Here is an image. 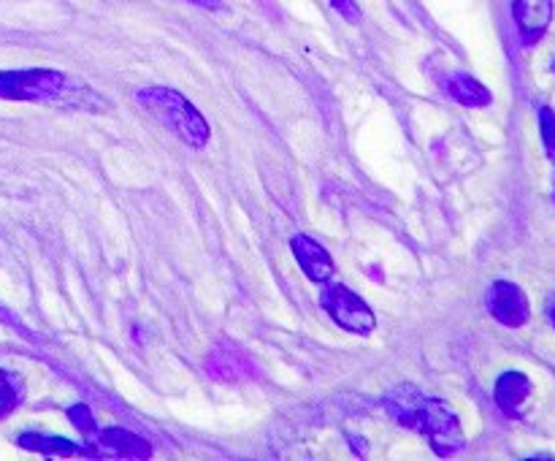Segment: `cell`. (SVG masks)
I'll return each mask as SVG.
<instances>
[{
	"mask_svg": "<svg viewBox=\"0 0 555 461\" xmlns=\"http://www.w3.org/2000/svg\"><path fill=\"white\" fill-rule=\"evenodd\" d=\"M190 3H198L204 9H220V0H190Z\"/></svg>",
	"mask_w": 555,
	"mask_h": 461,
	"instance_id": "18",
	"label": "cell"
},
{
	"mask_svg": "<svg viewBox=\"0 0 555 461\" xmlns=\"http://www.w3.org/2000/svg\"><path fill=\"white\" fill-rule=\"evenodd\" d=\"M68 418H70V423H74V426L79 428L81 437H85V439H90L92 434H95L98 423L92 421V412H90V407H87V405H74V407H70Z\"/></svg>",
	"mask_w": 555,
	"mask_h": 461,
	"instance_id": "14",
	"label": "cell"
},
{
	"mask_svg": "<svg viewBox=\"0 0 555 461\" xmlns=\"http://www.w3.org/2000/svg\"><path fill=\"white\" fill-rule=\"evenodd\" d=\"M20 448L30 450V453H43V456H79L85 453L81 445H76L74 439H65V437H52V434H43V432H22L16 437Z\"/></svg>",
	"mask_w": 555,
	"mask_h": 461,
	"instance_id": "11",
	"label": "cell"
},
{
	"mask_svg": "<svg viewBox=\"0 0 555 461\" xmlns=\"http://www.w3.org/2000/svg\"><path fill=\"white\" fill-rule=\"evenodd\" d=\"M291 249L293 255H296L301 271L312 282H328L331 277H334V260H331L328 249H325L320 242H314V239H309L307 233L293 236Z\"/></svg>",
	"mask_w": 555,
	"mask_h": 461,
	"instance_id": "8",
	"label": "cell"
},
{
	"mask_svg": "<svg viewBox=\"0 0 555 461\" xmlns=\"http://www.w3.org/2000/svg\"><path fill=\"white\" fill-rule=\"evenodd\" d=\"M0 101L43 103V106L76 108V112H106L108 103L87 81L74 79L54 68L0 71Z\"/></svg>",
	"mask_w": 555,
	"mask_h": 461,
	"instance_id": "1",
	"label": "cell"
},
{
	"mask_svg": "<svg viewBox=\"0 0 555 461\" xmlns=\"http://www.w3.org/2000/svg\"><path fill=\"white\" fill-rule=\"evenodd\" d=\"M331 5H334V9L339 11V14L345 16L347 22H352V25H356V22L361 20V11H358L356 0H331Z\"/></svg>",
	"mask_w": 555,
	"mask_h": 461,
	"instance_id": "16",
	"label": "cell"
},
{
	"mask_svg": "<svg viewBox=\"0 0 555 461\" xmlns=\"http://www.w3.org/2000/svg\"><path fill=\"white\" fill-rule=\"evenodd\" d=\"M486 307L488 312L493 315V320L507 325V329H520V325L529 323L531 318V304L529 296L524 293V287L507 280H499L488 287Z\"/></svg>",
	"mask_w": 555,
	"mask_h": 461,
	"instance_id": "5",
	"label": "cell"
},
{
	"mask_svg": "<svg viewBox=\"0 0 555 461\" xmlns=\"http://www.w3.org/2000/svg\"><path fill=\"white\" fill-rule=\"evenodd\" d=\"M320 307L331 315V320L339 329L350 331V334L369 336L374 331V325H377L372 307L352 287L339 285V282L323 287V293H320Z\"/></svg>",
	"mask_w": 555,
	"mask_h": 461,
	"instance_id": "4",
	"label": "cell"
},
{
	"mask_svg": "<svg viewBox=\"0 0 555 461\" xmlns=\"http://www.w3.org/2000/svg\"><path fill=\"white\" fill-rule=\"evenodd\" d=\"M385 410L404 428L423 434L434 448V453L442 456V459L461 453L466 448L464 428H461L459 415L450 410L448 401L421 394L415 385L404 383L390 390L385 396Z\"/></svg>",
	"mask_w": 555,
	"mask_h": 461,
	"instance_id": "2",
	"label": "cell"
},
{
	"mask_svg": "<svg viewBox=\"0 0 555 461\" xmlns=\"http://www.w3.org/2000/svg\"><path fill=\"white\" fill-rule=\"evenodd\" d=\"M531 390V380L526 377L524 372H504L499 374L496 385H493V399H496L499 410L504 412L507 418H520L526 410V401H529Z\"/></svg>",
	"mask_w": 555,
	"mask_h": 461,
	"instance_id": "9",
	"label": "cell"
},
{
	"mask_svg": "<svg viewBox=\"0 0 555 461\" xmlns=\"http://www.w3.org/2000/svg\"><path fill=\"white\" fill-rule=\"evenodd\" d=\"M444 92H448L453 101H459L461 106L482 108L493 101L491 90H488L482 81H477L472 74H450L442 79Z\"/></svg>",
	"mask_w": 555,
	"mask_h": 461,
	"instance_id": "10",
	"label": "cell"
},
{
	"mask_svg": "<svg viewBox=\"0 0 555 461\" xmlns=\"http://www.w3.org/2000/svg\"><path fill=\"white\" fill-rule=\"evenodd\" d=\"M209 372L220 380H236L253 372V367L242 361L236 350H217L209 361Z\"/></svg>",
	"mask_w": 555,
	"mask_h": 461,
	"instance_id": "12",
	"label": "cell"
},
{
	"mask_svg": "<svg viewBox=\"0 0 555 461\" xmlns=\"http://www.w3.org/2000/svg\"><path fill=\"white\" fill-rule=\"evenodd\" d=\"M513 16L524 43H537L553 22V0H513Z\"/></svg>",
	"mask_w": 555,
	"mask_h": 461,
	"instance_id": "7",
	"label": "cell"
},
{
	"mask_svg": "<svg viewBox=\"0 0 555 461\" xmlns=\"http://www.w3.org/2000/svg\"><path fill=\"white\" fill-rule=\"evenodd\" d=\"M85 456H119V459H150L152 445L122 426L95 428L85 445Z\"/></svg>",
	"mask_w": 555,
	"mask_h": 461,
	"instance_id": "6",
	"label": "cell"
},
{
	"mask_svg": "<svg viewBox=\"0 0 555 461\" xmlns=\"http://www.w3.org/2000/svg\"><path fill=\"white\" fill-rule=\"evenodd\" d=\"M545 312H547V318H551V323H553V329H555V291L551 293V298H547Z\"/></svg>",
	"mask_w": 555,
	"mask_h": 461,
	"instance_id": "17",
	"label": "cell"
},
{
	"mask_svg": "<svg viewBox=\"0 0 555 461\" xmlns=\"http://www.w3.org/2000/svg\"><path fill=\"white\" fill-rule=\"evenodd\" d=\"M135 101L150 117H155L163 128L171 130L173 136H179L193 150H204L209 144V123L179 90H171V87H141L135 92Z\"/></svg>",
	"mask_w": 555,
	"mask_h": 461,
	"instance_id": "3",
	"label": "cell"
},
{
	"mask_svg": "<svg viewBox=\"0 0 555 461\" xmlns=\"http://www.w3.org/2000/svg\"><path fill=\"white\" fill-rule=\"evenodd\" d=\"M540 133H542V144H545V152L555 161V112L547 106L540 108Z\"/></svg>",
	"mask_w": 555,
	"mask_h": 461,
	"instance_id": "15",
	"label": "cell"
},
{
	"mask_svg": "<svg viewBox=\"0 0 555 461\" xmlns=\"http://www.w3.org/2000/svg\"><path fill=\"white\" fill-rule=\"evenodd\" d=\"M22 399V385L14 374H9L5 369H0V418L9 415Z\"/></svg>",
	"mask_w": 555,
	"mask_h": 461,
	"instance_id": "13",
	"label": "cell"
}]
</instances>
